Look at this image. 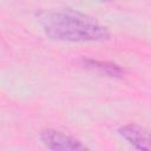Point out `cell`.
I'll return each mask as SVG.
<instances>
[{
    "mask_svg": "<svg viewBox=\"0 0 151 151\" xmlns=\"http://www.w3.org/2000/svg\"><path fill=\"white\" fill-rule=\"evenodd\" d=\"M39 138L41 143L50 150L57 151H80L87 147L73 136L54 129H44L40 131Z\"/></svg>",
    "mask_w": 151,
    "mask_h": 151,
    "instance_id": "2",
    "label": "cell"
},
{
    "mask_svg": "<svg viewBox=\"0 0 151 151\" xmlns=\"http://www.w3.org/2000/svg\"><path fill=\"white\" fill-rule=\"evenodd\" d=\"M38 22L52 40L67 42H98L110 39L109 29L96 19L71 9L42 12Z\"/></svg>",
    "mask_w": 151,
    "mask_h": 151,
    "instance_id": "1",
    "label": "cell"
},
{
    "mask_svg": "<svg viewBox=\"0 0 151 151\" xmlns=\"http://www.w3.org/2000/svg\"><path fill=\"white\" fill-rule=\"evenodd\" d=\"M118 134L138 150L151 151V131L138 124H125L118 129Z\"/></svg>",
    "mask_w": 151,
    "mask_h": 151,
    "instance_id": "3",
    "label": "cell"
},
{
    "mask_svg": "<svg viewBox=\"0 0 151 151\" xmlns=\"http://www.w3.org/2000/svg\"><path fill=\"white\" fill-rule=\"evenodd\" d=\"M101 1H111V0H101Z\"/></svg>",
    "mask_w": 151,
    "mask_h": 151,
    "instance_id": "5",
    "label": "cell"
},
{
    "mask_svg": "<svg viewBox=\"0 0 151 151\" xmlns=\"http://www.w3.org/2000/svg\"><path fill=\"white\" fill-rule=\"evenodd\" d=\"M80 64L81 66H84L90 71H93L100 76H105L110 78H123L125 74V70L122 66L110 61L97 60L92 58H81Z\"/></svg>",
    "mask_w": 151,
    "mask_h": 151,
    "instance_id": "4",
    "label": "cell"
}]
</instances>
